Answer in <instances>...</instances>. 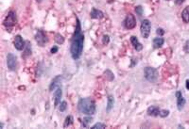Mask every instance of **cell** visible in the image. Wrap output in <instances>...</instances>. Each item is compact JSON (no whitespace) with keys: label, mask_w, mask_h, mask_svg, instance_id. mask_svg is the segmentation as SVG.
Here are the masks:
<instances>
[{"label":"cell","mask_w":189,"mask_h":129,"mask_svg":"<svg viewBox=\"0 0 189 129\" xmlns=\"http://www.w3.org/2000/svg\"><path fill=\"white\" fill-rule=\"evenodd\" d=\"M168 114H169V111L167 110H161V111H160V115H159V116H161V117L165 118V117L168 116Z\"/></svg>","instance_id":"484cf974"},{"label":"cell","mask_w":189,"mask_h":129,"mask_svg":"<svg viewBox=\"0 0 189 129\" xmlns=\"http://www.w3.org/2000/svg\"><path fill=\"white\" fill-rule=\"evenodd\" d=\"M131 42L136 51H141L143 49V45L140 44V42L138 41V39L135 36H131Z\"/></svg>","instance_id":"5bb4252c"},{"label":"cell","mask_w":189,"mask_h":129,"mask_svg":"<svg viewBox=\"0 0 189 129\" xmlns=\"http://www.w3.org/2000/svg\"><path fill=\"white\" fill-rule=\"evenodd\" d=\"M135 11H136V13L139 16H141L142 15V12H143V9H142L141 6H138V7L135 8Z\"/></svg>","instance_id":"4316f807"},{"label":"cell","mask_w":189,"mask_h":129,"mask_svg":"<svg viewBox=\"0 0 189 129\" xmlns=\"http://www.w3.org/2000/svg\"><path fill=\"white\" fill-rule=\"evenodd\" d=\"M78 108L85 115H94L96 112V103L91 98H81L79 101Z\"/></svg>","instance_id":"7a4b0ae2"},{"label":"cell","mask_w":189,"mask_h":129,"mask_svg":"<svg viewBox=\"0 0 189 129\" xmlns=\"http://www.w3.org/2000/svg\"><path fill=\"white\" fill-rule=\"evenodd\" d=\"M160 111L161 110L158 107H156V105H151V107H150L148 108V115H150V116H153V117H157L160 115Z\"/></svg>","instance_id":"4fadbf2b"},{"label":"cell","mask_w":189,"mask_h":129,"mask_svg":"<svg viewBox=\"0 0 189 129\" xmlns=\"http://www.w3.org/2000/svg\"><path fill=\"white\" fill-rule=\"evenodd\" d=\"M184 1V0H176V4L177 5H181V4H183Z\"/></svg>","instance_id":"4dcf8cb0"},{"label":"cell","mask_w":189,"mask_h":129,"mask_svg":"<svg viewBox=\"0 0 189 129\" xmlns=\"http://www.w3.org/2000/svg\"><path fill=\"white\" fill-rule=\"evenodd\" d=\"M26 56H28L31 54V44L29 42H26V47H25Z\"/></svg>","instance_id":"44dd1931"},{"label":"cell","mask_w":189,"mask_h":129,"mask_svg":"<svg viewBox=\"0 0 189 129\" xmlns=\"http://www.w3.org/2000/svg\"><path fill=\"white\" fill-rule=\"evenodd\" d=\"M176 97H177V105H178V110H182L185 105V99L184 98L183 94H182L181 91H177L176 92Z\"/></svg>","instance_id":"30bf717a"},{"label":"cell","mask_w":189,"mask_h":129,"mask_svg":"<svg viewBox=\"0 0 189 129\" xmlns=\"http://www.w3.org/2000/svg\"><path fill=\"white\" fill-rule=\"evenodd\" d=\"M3 126H4V124H0V127H1V128H3Z\"/></svg>","instance_id":"d6a6232c"},{"label":"cell","mask_w":189,"mask_h":129,"mask_svg":"<svg viewBox=\"0 0 189 129\" xmlns=\"http://www.w3.org/2000/svg\"><path fill=\"white\" fill-rule=\"evenodd\" d=\"M62 79V75H57V77H55L54 78H53L50 85H49V91H52L53 90H55L56 88H58L60 83H61Z\"/></svg>","instance_id":"8fae6325"},{"label":"cell","mask_w":189,"mask_h":129,"mask_svg":"<svg viewBox=\"0 0 189 129\" xmlns=\"http://www.w3.org/2000/svg\"><path fill=\"white\" fill-rule=\"evenodd\" d=\"M184 51L186 53H189V40L188 41H186V42H185V45H184Z\"/></svg>","instance_id":"83f0119b"},{"label":"cell","mask_w":189,"mask_h":129,"mask_svg":"<svg viewBox=\"0 0 189 129\" xmlns=\"http://www.w3.org/2000/svg\"><path fill=\"white\" fill-rule=\"evenodd\" d=\"M92 122V118L91 117H86L83 119V126L88 127V124Z\"/></svg>","instance_id":"603a6c76"},{"label":"cell","mask_w":189,"mask_h":129,"mask_svg":"<svg viewBox=\"0 0 189 129\" xmlns=\"http://www.w3.org/2000/svg\"><path fill=\"white\" fill-rule=\"evenodd\" d=\"M73 121H74V119L71 116V115H69L65 118V121H64V127H68L70 126V125L73 124Z\"/></svg>","instance_id":"d6986e66"},{"label":"cell","mask_w":189,"mask_h":129,"mask_svg":"<svg viewBox=\"0 0 189 129\" xmlns=\"http://www.w3.org/2000/svg\"><path fill=\"white\" fill-rule=\"evenodd\" d=\"M185 86H186L187 90H189V79H187V80H186V85H185Z\"/></svg>","instance_id":"1f68e13d"},{"label":"cell","mask_w":189,"mask_h":129,"mask_svg":"<svg viewBox=\"0 0 189 129\" xmlns=\"http://www.w3.org/2000/svg\"><path fill=\"white\" fill-rule=\"evenodd\" d=\"M150 28H151L150 22L148 21V19L143 20L141 23V28H140L142 37L145 38V39L148 38V36H150Z\"/></svg>","instance_id":"277c9868"},{"label":"cell","mask_w":189,"mask_h":129,"mask_svg":"<svg viewBox=\"0 0 189 129\" xmlns=\"http://www.w3.org/2000/svg\"><path fill=\"white\" fill-rule=\"evenodd\" d=\"M114 99L112 95H109L108 96V102H107V107H106V110L108 112H110L111 110L114 107Z\"/></svg>","instance_id":"ac0fdd59"},{"label":"cell","mask_w":189,"mask_h":129,"mask_svg":"<svg viewBox=\"0 0 189 129\" xmlns=\"http://www.w3.org/2000/svg\"><path fill=\"white\" fill-rule=\"evenodd\" d=\"M105 127H106V125H105L104 124L98 123V124H96L95 125H93V126H92L91 128H93V129H97V128H105Z\"/></svg>","instance_id":"d4e9b609"},{"label":"cell","mask_w":189,"mask_h":129,"mask_svg":"<svg viewBox=\"0 0 189 129\" xmlns=\"http://www.w3.org/2000/svg\"><path fill=\"white\" fill-rule=\"evenodd\" d=\"M36 1H37V2H41L42 0H36Z\"/></svg>","instance_id":"836d02e7"},{"label":"cell","mask_w":189,"mask_h":129,"mask_svg":"<svg viewBox=\"0 0 189 129\" xmlns=\"http://www.w3.org/2000/svg\"><path fill=\"white\" fill-rule=\"evenodd\" d=\"M165 42V40L161 37H158V38H155L153 40V47L154 48H160L162 47V45L164 44Z\"/></svg>","instance_id":"2e32d148"},{"label":"cell","mask_w":189,"mask_h":129,"mask_svg":"<svg viewBox=\"0 0 189 129\" xmlns=\"http://www.w3.org/2000/svg\"><path fill=\"white\" fill-rule=\"evenodd\" d=\"M14 47L18 51L24 50L26 47V42L23 40V38L20 35H16L14 38Z\"/></svg>","instance_id":"9c48e42d"},{"label":"cell","mask_w":189,"mask_h":129,"mask_svg":"<svg viewBox=\"0 0 189 129\" xmlns=\"http://www.w3.org/2000/svg\"><path fill=\"white\" fill-rule=\"evenodd\" d=\"M109 42H110V37H109L108 35H104L103 38H102V44L106 45L109 44Z\"/></svg>","instance_id":"cb8c5ba5"},{"label":"cell","mask_w":189,"mask_h":129,"mask_svg":"<svg viewBox=\"0 0 189 129\" xmlns=\"http://www.w3.org/2000/svg\"><path fill=\"white\" fill-rule=\"evenodd\" d=\"M83 42H84V36L81 33V28L79 20L77 18V26H76L74 35L72 37L71 46H70V53L73 59H79L83 51Z\"/></svg>","instance_id":"6da1fadb"},{"label":"cell","mask_w":189,"mask_h":129,"mask_svg":"<svg viewBox=\"0 0 189 129\" xmlns=\"http://www.w3.org/2000/svg\"><path fill=\"white\" fill-rule=\"evenodd\" d=\"M158 71L155 68L147 67L145 69V77L148 82H156L158 79Z\"/></svg>","instance_id":"3957f363"},{"label":"cell","mask_w":189,"mask_h":129,"mask_svg":"<svg viewBox=\"0 0 189 129\" xmlns=\"http://www.w3.org/2000/svg\"><path fill=\"white\" fill-rule=\"evenodd\" d=\"M16 22H17V17H16L15 12L9 11L4 20V26L6 28H12L13 26H15Z\"/></svg>","instance_id":"5b68a950"},{"label":"cell","mask_w":189,"mask_h":129,"mask_svg":"<svg viewBox=\"0 0 189 129\" xmlns=\"http://www.w3.org/2000/svg\"><path fill=\"white\" fill-rule=\"evenodd\" d=\"M124 26L127 29H132L135 28V26H136V19H135L133 14L129 13L126 16V18L124 20Z\"/></svg>","instance_id":"8992f818"},{"label":"cell","mask_w":189,"mask_h":129,"mask_svg":"<svg viewBox=\"0 0 189 129\" xmlns=\"http://www.w3.org/2000/svg\"><path fill=\"white\" fill-rule=\"evenodd\" d=\"M35 40L37 42V44L40 46H44L46 42H48V39H47V36L45 35V33L43 31V30H38L37 33L35 35Z\"/></svg>","instance_id":"ba28073f"},{"label":"cell","mask_w":189,"mask_h":129,"mask_svg":"<svg viewBox=\"0 0 189 129\" xmlns=\"http://www.w3.org/2000/svg\"><path fill=\"white\" fill-rule=\"evenodd\" d=\"M66 108H67V103H66L65 101H62V102L60 103V111H61V112L65 111Z\"/></svg>","instance_id":"7402d4cb"},{"label":"cell","mask_w":189,"mask_h":129,"mask_svg":"<svg viewBox=\"0 0 189 129\" xmlns=\"http://www.w3.org/2000/svg\"><path fill=\"white\" fill-rule=\"evenodd\" d=\"M7 66H8L9 70L15 71L16 67H17V58L12 53H9L7 56Z\"/></svg>","instance_id":"52a82bcc"},{"label":"cell","mask_w":189,"mask_h":129,"mask_svg":"<svg viewBox=\"0 0 189 129\" xmlns=\"http://www.w3.org/2000/svg\"><path fill=\"white\" fill-rule=\"evenodd\" d=\"M50 52L52 53V54H55V53H57L58 52V47H57V46H53V47L51 48Z\"/></svg>","instance_id":"f546056e"},{"label":"cell","mask_w":189,"mask_h":129,"mask_svg":"<svg viewBox=\"0 0 189 129\" xmlns=\"http://www.w3.org/2000/svg\"><path fill=\"white\" fill-rule=\"evenodd\" d=\"M55 42H57L58 44H62L64 42V38L62 37L61 34L57 33V34L55 35Z\"/></svg>","instance_id":"ffe728a7"},{"label":"cell","mask_w":189,"mask_h":129,"mask_svg":"<svg viewBox=\"0 0 189 129\" xmlns=\"http://www.w3.org/2000/svg\"><path fill=\"white\" fill-rule=\"evenodd\" d=\"M90 16L93 19H100L104 16V13L102 12L101 11H98V9L96 8H93L92 11L90 13Z\"/></svg>","instance_id":"9a60e30c"},{"label":"cell","mask_w":189,"mask_h":129,"mask_svg":"<svg viewBox=\"0 0 189 129\" xmlns=\"http://www.w3.org/2000/svg\"><path fill=\"white\" fill-rule=\"evenodd\" d=\"M167 1H168V0H167Z\"/></svg>","instance_id":"e575fe53"},{"label":"cell","mask_w":189,"mask_h":129,"mask_svg":"<svg viewBox=\"0 0 189 129\" xmlns=\"http://www.w3.org/2000/svg\"><path fill=\"white\" fill-rule=\"evenodd\" d=\"M182 18H183L184 23H189V6L184 9L183 12H182Z\"/></svg>","instance_id":"e0dca14e"},{"label":"cell","mask_w":189,"mask_h":129,"mask_svg":"<svg viewBox=\"0 0 189 129\" xmlns=\"http://www.w3.org/2000/svg\"><path fill=\"white\" fill-rule=\"evenodd\" d=\"M62 89L58 87L56 89V91L54 93V107L57 108L58 105L61 103V98H62Z\"/></svg>","instance_id":"7c38bea8"},{"label":"cell","mask_w":189,"mask_h":129,"mask_svg":"<svg viewBox=\"0 0 189 129\" xmlns=\"http://www.w3.org/2000/svg\"><path fill=\"white\" fill-rule=\"evenodd\" d=\"M157 34L158 35H160V36H162V35H164L165 34V30L163 28H157Z\"/></svg>","instance_id":"f1b7e54d"}]
</instances>
